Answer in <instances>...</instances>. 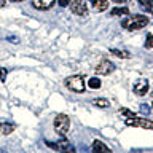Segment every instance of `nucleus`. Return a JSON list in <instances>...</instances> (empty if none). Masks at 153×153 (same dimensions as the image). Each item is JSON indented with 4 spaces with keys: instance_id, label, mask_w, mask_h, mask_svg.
I'll return each mask as SVG.
<instances>
[{
    "instance_id": "obj_1",
    "label": "nucleus",
    "mask_w": 153,
    "mask_h": 153,
    "mask_svg": "<svg viewBox=\"0 0 153 153\" xmlns=\"http://www.w3.org/2000/svg\"><path fill=\"white\" fill-rule=\"evenodd\" d=\"M148 24V18L143 16V14H134V16L126 18L121 22V26L128 30H140Z\"/></svg>"
},
{
    "instance_id": "obj_2",
    "label": "nucleus",
    "mask_w": 153,
    "mask_h": 153,
    "mask_svg": "<svg viewBox=\"0 0 153 153\" xmlns=\"http://www.w3.org/2000/svg\"><path fill=\"white\" fill-rule=\"evenodd\" d=\"M65 86L69 88L70 91L74 93H83L85 91V80L81 75H72V76H67L65 78Z\"/></svg>"
},
{
    "instance_id": "obj_3",
    "label": "nucleus",
    "mask_w": 153,
    "mask_h": 153,
    "mask_svg": "<svg viewBox=\"0 0 153 153\" xmlns=\"http://www.w3.org/2000/svg\"><path fill=\"white\" fill-rule=\"evenodd\" d=\"M54 129L57 134H61V136H64L67 134V131L70 129V120L67 115H57L54 118Z\"/></svg>"
},
{
    "instance_id": "obj_4",
    "label": "nucleus",
    "mask_w": 153,
    "mask_h": 153,
    "mask_svg": "<svg viewBox=\"0 0 153 153\" xmlns=\"http://www.w3.org/2000/svg\"><path fill=\"white\" fill-rule=\"evenodd\" d=\"M126 124H128V126L143 128V129H153V121H150V120H145V118H139V117L126 118Z\"/></svg>"
},
{
    "instance_id": "obj_5",
    "label": "nucleus",
    "mask_w": 153,
    "mask_h": 153,
    "mask_svg": "<svg viewBox=\"0 0 153 153\" xmlns=\"http://www.w3.org/2000/svg\"><path fill=\"white\" fill-rule=\"evenodd\" d=\"M70 5V10L72 13L76 14V16H85L86 13H88V3L85 2V0H74Z\"/></svg>"
},
{
    "instance_id": "obj_6",
    "label": "nucleus",
    "mask_w": 153,
    "mask_h": 153,
    "mask_svg": "<svg viewBox=\"0 0 153 153\" xmlns=\"http://www.w3.org/2000/svg\"><path fill=\"white\" fill-rule=\"evenodd\" d=\"M115 70V64H112L108 59L100 61L97 65H96V74L97 75H108Z\"/></svg>"
},
{
    "instance_id": "obj_7",
    "label": "nucleus",
    "mask_w": 153,
    "mask_h": 153,
    "mask_svg": "<svg viewBox=\"0 0 153 153\" xmlns=\"http://www.w3.org/2000/svg\"><path fill=\"white\" fill-rule=\"evenodd\" d=\"M148 93V80L142 78L140 81H137L136 85H134V94L137 96H145Z\"/></svg>"
},
{
    "instance_id": "obj_8",
    "label": "nucleus",
    "mask_w": 153,
    "mask_h": 153,
    "mask_svg": "<svg viewBox=\"0 0 153 153\" xmlns=\"http://www.w3.org/2000/svg\"><path fill=\"white\" fill-rule=\"evenodd\" d=\"M54 2L56 0H32V5L37 10H50L54 5Z\"/></svg>"
},
{
    "instance_id": "obj_9",
    "label": "nucleus",
    "mask_w": 153,
    "mask_h": 153,
    "mask_svg": "<svg viewBox=\"0 0 153 153\" xmlns=\"http://www.w3.org/2000/svg\"><path fill=\"white\" fill-rule=\"evenodd\" d=\"M93 153H112V152H110V148L102 140H94L93 142Z\"/></svg>"
},
{
    "instance_id": "obj_10",
    "label": "nucleus",
    "mask_w": 153,
    "mask_h": 153,
    "mask_svg": "<svg viewBox=\"0 0 153 153\" xmlns=\"http://www.w3.org/2000/svg\"><path fill=\"white\" fill-rule=\"evenodd\" d=\"M93 8L96 11H105L108 8V0H93Z\"/></svg>"
},
{
    "instance_id": "obj_11",
    "label": "nucleus",
    "mask_w": 153,
    "mask_h": 153,
    "mask_svg": "<svg viewBox=\"0 0 153 153\" xmlns=\"http://www.w3.org/2000/svg\"><path fill=\"white\" fill-rule=\"evenodd\" d=\"M46 145H48V147H51V148H54V150H57V152H61L64 147L69 145V140H67V139L64 137V139H61V140H59V142H56V143H53V142H46Z\"/></svg>"
},
{
    "instance_id": "obj_12",
    "label": "nucleus",
    "mask_w": 153,
    "mask_h": 153,
    "mask_svg": "<svg viewBox=\"0 0 153 153\" xmlns=\"http://www.w3.org/2000/svg\"><path fill=\"white\" fill-rule=\"evenodd\" d=\"M139 5L142 7L143 11L153 14V0H139Z\"/></svg>"
},
{
    "instance_id": "obj_13",
    "label": "nucleus",
    "mask_w": 153,
    "mask_h": 153,
    "mask_svg": "<svg viewBox=\"0 0 153 153\" xmlns=\"http://www.w3.org/2000/svg\"><path fill=\"white\" fill-rule=\"evenodd\" d=\"M110 53H112L113 56H117V57H121V59H128V57H131V54H129L128 51H121V50H117V48H112Z\"/></svg>"
},
{
    "instance_id": "obj_14",
    "label": "nucleus",
    "mask_w": 153,
    "mask_h": 153,
    "mask_svg": "<svg viewBox=\"0 0 153 153\" xmlns=\"http://www.w3.org/2000/svg\"><path fill=\"white\" fill-rule=\"evenodd\" d=\"M13 129H14V126L11 123H0V132L2 134H10V132H13Z\"/></svg>"
},
{
    "instance_id": "obj_15",
    "label": "nucleus",
    "mask_w": 153,
    "mask_h": 153,
    "mask_svg": "<svg viewBox=\"0 0 153 153\" xmlns=\"http://www.w3.org/2000/svg\"><path fill=\"white\" fill-rule=\"evenodd\" d=\"M93 104L96 105V107H102V108H107L108 105H110V102L107 99H102V97H97V99H94L93 100Z\"/></svg>"
},
{
    "instance_id": "obj_16",
    "label": "nucleus",
    "mask_w": 153,
    "mask_h": 153,
    "mask_svg": "<svg viewBox=\"0 0 153 153\" xmlns=\"http://www.w3.org/2000/svg\"><path fill=\"white\" fill-rule=\"evenodd\" d=\"M88 85H89V88H91V89H99L102 83H100V80L97 78V76H94V78H89Z\"/></svg>"
},
{
    "instance_id": "obj_17",
    "label": "nucleus",
    "mask_w": 153,
    "mask_h": 153,
    "mask_svg": "<svg viewBox=\"0 0 153 153\" xmlns=\"http://www.w3.org/2000/svg\"><path fill=\"white\" fill-rule=\"evenodd\" d=\"M128 13H129L128 7H121V8H113V10H112V14H113V16H123V14H128Z\"/></svg>"
},
{
    "instance_id": "obj_18",
    "label": "nucleus",
    "mask_w": 153,
    "mask_h": 153,
    "mask_svg": "<svg viewBox=\"0 0 153 153\" xmlns=\"http://www.w3.org/2000/svg\"><path fill=\"white\" fill-rule=\"evenodd\" d=\"M153 46V33H147V40H145V48L148 50V48Z\"/></svg>"
},
{
    "instance_id": "obj_19",
    "label": "nucleus",
    "mask_w": 153,
    "mask_h": 153,
    "mask_svg": "<svg viewBox=\"0 0 153 153\" xmlns=\"http://www.w3.org/2000/svg\"><path fill=\"white\" fill-rule=\"evenodd\" d=\"M59 153H76V152H75V147H74V145H70V143H69V145H67V147H64V148H62V150H61Z\"/></svg>"
},
{
    "instance_id": "obj_20",
    "label": "nucleus",
    "mask_w": 153,
    "mask_h": 153,
    "mask_svg": "<svg viewBox=\"0 0 153 153\" xmlns=\"http://www.w3.org/2000/svg\"><path fill=\"white\" fill-rule=\"evenodd\" d=\"M120 112H121L123 115H126L128 118H134V117H137L136 113H134V112H131V110H128V108H121V110H120Z\"/></svg>"
},
{
    "instance_id": "obj_21",
    "label": "nucleus",
    "mask_w": 153,
    "mask_h": 153,
    "mask_svg": "<svg viewBox=\"0 0 153 153\" xmlns=\"http://www.w3.org/2000/svg\"><path fill=\"white\" fill-rule=\"evenodd\" d=\"M7 74H8V70L5 69V67H0V81H3L7 78Z\"/></svg>"
},
{
    "instance_id": "obj_22",
    "label": "nucleus",
    "mask_w": 153,
    "mask_h": 153,
    "mask_svg": "<svg viewBox=\"0 0 153 153\" xmlns=\"http://www.w3.org/2000/svg\"><path fill=\"white\" fill-rule=\"evenodd\" d=\"M57 3H59L61 7H67V5L70 3V0H57Z\"/></svg>"
},
{
    "instance_id": "obj_23",
    "label": "nucleus",
    "mask_w": 153,
    "mask_h": 153,
    "mask_svg": "<svg viewBox=\"0 0 153 153\" xmlns=\"http://www.w3.org/2000/svg\"><path fill=\"white\" fill-rule=\"evenodd\" d=\"M128 0H113V3H118V5H124Z\"/></svg>"
},
{
    "instance_id": "obj_24",
    "label": "nucleus",
    "mask_w": 153,
    "mask_h": 153,
    "mask_svg": "<svg viewBox=\"0 0 153 153\" xmlns=\"http://www.w3.org/2000/svg\"><path fill=\"white\" fill-rule=\"evenodd\" d=\"M140 110L143 113H148V107H147V105H140Z\"/></svg>"
},
{
    "instance_id": "obj_25",
    "label": "nucleus",
    "mask_w": 153,
    "mask_h": 153,
    "mask_svg": "<svg viewBox=\"0 0 153 153\" xmlns=\"http://www.w3.org/2000/svg\"><path fill=\"white\" fill-rule=\"evenodd\" d=\"M8 42H18V38H14V37H8Z\"/></svg>"
},
{
    "instance_id": "obj_26",
    "label": "nucleus",
    "mask_w": 153,
    "mask_h": 153,
    "mask_svg": "<svg viewBox=\"0 0 153 153\" xmlns=\"http://www.w3.org/2000/svg\"><path fill=\"white\" fill-rule=\"evenodd\" d=\"M5 2H7V0H0V8L5 7Z\"/></svg>"
},
{
    "instance_id": "obj_27",
    "label": "nucleus",
    "mask_w": 153,
    "mask_h": 153,
    "mask_svg": "<svg viewBox=\"0 0 153 153\" xmlns=\"http://www.w3.org/2000/svg\"><path fill=\"white\" fill-rule=\"evenodd\" d=\"M10 2H16L18 3V2H22V0H10Z\"/></svg>"
},
{
    "instance_id": "obj_28",
    "label": "nucleus",
    "mask_w": 153,
    "mask_h": 153,
    "mask_svg": "<svg viewBox=\"0 0 153 153\" xmlns=\"http://www.w3.org/2000/svg\"><path fill=\"white\" fill-rule=\"evenodd\" d=\"M152 108H153V102H152Z\"/></svg>"
}]
</instances>
